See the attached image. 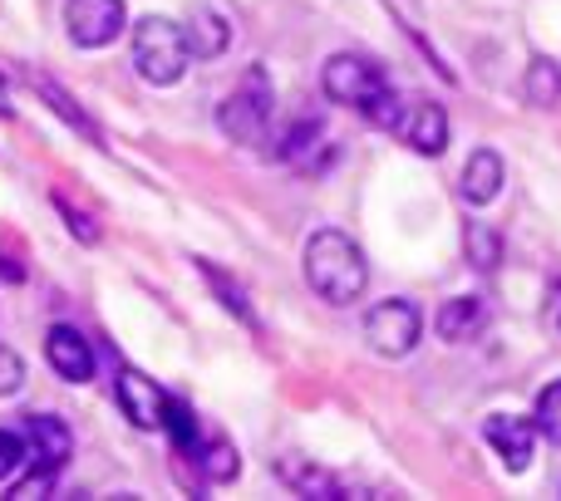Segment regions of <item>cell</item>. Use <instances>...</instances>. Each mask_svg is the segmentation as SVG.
<instances>
[{"instance_id":"obj_1","label":"cell","mask_w":561,"mask_h":501,"mask_svg":"<svg viewBox=\"0 0 561 501\" xmlns=\"http://www.w3.org/2000/svg\"><path fill=\"white\" fill-rule=\"evenodd\" d=\"M306 280L320 300H330V305H355L369 286V266L345 232L320 226V232L306 242Z\"/></svg>"},{"instance_id":"obj_2","label":"cell","mask_w":561,"mask_h":501,"mask_svg":"<svg viewBox=\"0 0 561 501\" xmlns=\"http://www.w3.org/2000/svg\"><path fill=\"white\" fill-rule=\"evenodd\" d=\"M187 59H193L187 30L168 15H148L134 25V69L148 84H178L187 74Z\"/></svg>"},{"instance_id":"obj_3","label":"cell","mask_w":561,"mask_h":501,"mask_svg":"<svg viewBox=\"0 0 561 501\" xmlns=\"http://www.w3.org/2000/svg\"><path fill=\"white\" fill-rule=\"evenodd\" d=\"M320 89H325L330 104H350L365 114L375 98L389 94V79H385V69L365 55H330L325 74H320Z\"/></svg>"},{"instance_id":"obj_4","label":"cell","mask_w":561,"mask_h":501,"mask_svg":"<svg viewBox=\"0 0 561 501\" xmlns=\"http://www.w3.org/2000/svg\"><path fill=\"white\" fill-rule=\"evenodd\" d=\"M222 128L237 138V143H256L266 133V118H272V79L262 69H247L242 84L232 89V98L222 104Z\"/></svg>"},{"instance_id":"obj_5","label":"cell","mask_w":561,"mask_h":501,"mask_svg":"<svg viewBox=\"0 0 561 501\" xmlns=\"http://www.w3.org/2000/svg\"><path fill=\"white\" fill-rule=\"evenodd\" d=\"M419 335H424V315H419V305H409V300H379L365 315L369 349H379L385 359H404L409 349L419 345Z\"/></svg>"},{"instance_id":"obj_6","label":"cell","mask_w":561,"mask_h":501,"mask_svg":"<svg viewBox=\"0 0 561 501\" xmlns=\"http://www.w3.org/2000/svg\"><path fill=\"white\" fill-rule=\"evenodd\" d=\"M65 25L79 49H104L124 35L128 10L124 0H65Z\"/></svg>"},{"instance_id":"obj_7","label":"cell","mask_w":561,"mask_h":501,"mask_svg":"<svg viewBox=\"0 0 561 501\" xmlns=\"http://www.w3.org/2000/svg\"><path fill=\"white\" fill-rule=\"evenodd\" d=\"M45 359L65 384H89V378H94V349H89V339L69 325H55L45 335Z\"/></svg>"},{"instance_id":"obj_8","label":"cell","mask_w":561,"mask_h":501,"mask_svg":"<svg viewBox=\"0 0 561 501\" xmlns=\"http://www.w3.org/2000/svg\"><path fill=\"white\" fill-rule=\"evenodd\" d=\"M488 443L497 447V457H503L507 473H523L527 463H533V447H537V423L533 418H517V413H497L488 418Z\"/></svg>"},{"instance_id":"obj_9","label":"cell","mask_w":561,"mask_h":501,"mask_svg":"<svg viewBox=\"0 0 561 501\" xmlns=\"http://www.w3.org/2000/svg\"><path fill=\"white\" fill-rule=\"evenodd\" d=\"M118 408L128 413L134 428H163L168 394L153 384V378L138 374V369H124V374H118Z\"/></svg>"},{"instance_id":"obj_10","label":"cell","mask_w":561,"mask_h":501,"mask_svg":"<svg viewBox=\"0 0 561 501\" xmlns=\"http://www.w3.org/2000/svg\"><path fill=\"white\" fill-rule=\"evenodd\" d=\"M399 138H404L414 153L438 158L448 148V114L434 104V98H419V104L404 108V124H399Z\"/></svg>"},{"instance_id":"obj_11","label":"cell","mask_w":561,"mask_h":501,"mask_svg":"<svg viewBox=\"0 0 561 501\" xmlns=\"http://www.w3.org/2000/svg\"><path fill=\"white\" fill-rule=\"evenodd\" d=\"M25 438H30V457H35V467H45V473H59L65 457H69V447H75L69 428L59 423V418H49V413H30L25 418Z\"/></svg>"},{"instance_id":"obj_12","label":"cell","mask_w":561,"mask_h":501,"mask_svg":"<svg viewBox=\"0 0 561 501\" xmlns=\"http://www.w3.org/2000/svg\"><path fill=\"white\" fill-rule=\"evenodd\" d=\"M280 158H286L290 167H300V173H325V163L335 158V148H330L325 128H320V118H306V124H296L286 133V148H280Z\"/></svg>"},{"instance_id":"obj_13","label":"cell","mask_w":561,"mask_h":501,"mask_svg":"<svg viewBox=\"0 0 561 501\" xmlns=\"http://www.w3.org/2000/svg\"><path fill=\"white\" fill-rule=\"evenodd\" d=\"M503 177H507L503 158H497L493 148H478V153L468 158V167H463V183H458V193H463V202L488 207V202H497V193H503Z\"/></svg>"},{"instance_id":"obj_14","label":"cell","mask_w":561,"mask_h":501,"mask_svg":"<svg viewBox=\"0 0 561 501\" xmlns=\"http://www.w3.org/2000/svg\"><path fill=\"white\" fill-rule=\"evenodd\" d=\"M488 325V300L483 295H458L444 305V315H438V335L448 339V345H468V339H478V329Z\"/></svg>"},{"instance_id":"obj_15","label":"cell","mask_w":561,"mask_h":501,"mask_svg":"<svg viewBox=\"0 0 561 501\" xmlns=\"http://www.w3.org/2000/svg\"><path fill=\"white\" fill-rule=\"evenodd\" d=\"M187 30V45H193V55H203V59H217L227 45H232V25H227V15H217V10H193V25H183Z\"/></svg>"},{"instance_id":"obj_16","label":"cell","mask_w":561,"mask_h":501,"mask_svg":"<svg viewBox=\"0 0 561 501\" xmlns=\"http://www.w3.org/2000/svg\"><path fill=\"white\" fill-rule=\"evenodd\" d=\"M193 457H197V467H203V482H232V477L242 473L237 447L227 443V438H203Z\"/></svg>"},{"instance_id":"obj_17","label":"cell","mask_w":561,"mask_h":501,"mask_svg":"<svg viewBox=\"0 0 561 501\" xmlns=\"http://www.w3.org/2000/svg\"><path fill=\"white\" fill-rule=\"evenodd\" d=\"M523 89H527V98H533V104H542V108L561 104V69L552 65V59H533Z\"/></svg>"},{"instance_id":"obj_18","label":"cell","mask_w":561,"mask_h":501,"mask_svg":"<svg viewBox=\"0 0 561 501\" xmlns=\"http://www.w3.org/2000/svg\"><path fill=\"white\" fill-rule=\"evenodd\" d=\"M163 428L173 433V447H178L183 457H193V453H197V418H193V408H187L183 398H168Z\"/></svg>"},{"instance_id":"obj_19","label":"cell","mask_w":561,"mask_h":501,"mask_svg":"<svg viewBox=\"0 0 561 501\" xmlns=\"http://www.w3.org/2000/svg\"><path fill=\"white\" fill-rule=\"evenodd\" d=\"M468 260H473L478 270H493L497 260H503V236L488 222H468Z\"/></svg>"},{"instance_id":"obj_20","label":"cell","mask_w":561,"mask_h":501,"mask_svg":"<svg viewBox=\"0 0 561 501\" xmlns=\"http://www.w3.org/2000/svg\"><path fill=\"white\" fill-rule=\"evenodd\" d=\"M280 477H286L290 487H300V492H310V497H335V492H340L335 477L316 473V467H290V463H280Z\"/></svg>"},{"instance_id":"obj_21","label":"cell","mask_w":561,"mask_h":501,"mask_svg":"<svg viewBox=\"0 0 561 501\" xmlns=\"http://www.w3.org/2000/svg\"><path fill=\"white\" fill-rule=\"evenodd\" d=\"M537 433H547L561 447V378L547 384L542 398H537Z\"/></svg>"},{"instance_id":"obj_22","label":"cell","mask_w":561,"mask_h":501,"mask_svg":"<svg viewBox=\"0 0 561 501\" xmlns=\"http://www.w3.org/2000/svg\"><path fill=\"white\" fill-rule=\"evenodd\" d=\"M203 276L213 280V290L227 300V305H232V315H242L247 325H252V310H247V295H242V290H237V280H232V276H222V270H217L213 260H203Z\"/></svg>"},{"instance_id":"obj_23","label":"cell","mask_w":561,"mask_h":501,"mask_svg":"<svg viewBox=\"0 0 561 501\" xmlns=\"http://www.w3.org/2000/svg\"><path fill=\"white\" fill-rule=\"evenodd\" d=\"M35 84H39V94H45V98H49V108H55V114H65V118H69V124H75V128H79V133H94V124H89V118H84V114H79V104H75V98H69V94H65V89H55V84H49V79H35Z\"/></svg>"},{"instance_id":"obj_24","label":"cell","mask_w":561,"mask_h":501,"mask_svg":"<svg viewBox=\"0 0 561 501\" xmlns=\"http://www.w3.org/2000/svg\"><path fill=\"white\" fill-rule=\"evenodd\" d=\"M25 457H30V438L5 433V428H0V482H5V477L15 473V467L25 463Z\"/></svg>"},{"instance_id":"obj_25","label":"cell","mask_w":561,"mask_h":501,"mask_svg":"<svg viewBox=\"0 0 561 501\" xmlns=\"http://www.w3.org/2000/svg\"><path fill=\"white\" fill-rule=\"evenodd\" d=\"M20 384H25V359H20L15 349H5V345H0V398H5V394H15Z\"/></svg>"},{"instance_id":"obj_26","label":"cell","mask_w":561,"mask_h":501,"mask_svg":"<svg viewBox=\"0 0 561 501\" xmlns=\"http://www.w3.org/2000/svg\"><path fill=\"white\" fill-rule=\"evenodd\" d=\"M55 207L69 217V226H75V236H79V242H99V232H94V226H89V217H84V212H75V207H69L65 197H55Z\"/></svg>"},{"instance_id":"obj_27","label":"cell","mask_w":561,"mask_h":501,"mask_svg":"<svg viewBox=\"0 0 561 501\" xmlns=\"http://www.w3.org/2000/svg\"><path fill=\"white\" fill-rule=\"evenodd\" d=\"M552 319H557V329H561V286L552 290Z\"/></svg>"},{"instance_id":"obj_28","label":"cell","mask_w":561,"mask_h":501,"mask_svg":"<svg viewBox=\"0 0 561 501\" xmlns=\"http://www.w3.org/2000/svg\"><path fill=\"white\" fill-rule=\"evenodd\" d=\"M0 114H10V104H5V84H0Z\"/></svg>"}]
</instances>
